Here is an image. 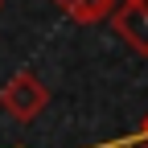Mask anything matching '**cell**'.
<instances>
[{
    "label": "cell",
    "mask_w": 148,
    "mask_h": 148,
    "mask_svg": "<svg viewBox=\"0 0 148 148\" xmlns=\"http://www.w3.org/2000/svg\"><path fill=\"white\" fill-rule=\"evenodd\" d=\"M49 107V86L37 78L33 70H16L12 78L0 86V111H8L16 123H33Z\"/></svg>",
    "instance_id": "cell-1"
},
{
    "label": "cell",
    "mask_w": 148,
    "mask_h": 148,
    "mask_svg": "<svg viewBox=\"0 0 148 148\" xmlns=\"http://www.w3.org/2000/svg\"><path fill=\"white\" fill-rule=\"evenodd\" d=\"M111 29H115L140 58H148V8L144 4H119L115 16H111Z\"/></svg>",
    "instance_id": "cell-2"
},
{
    "label": "cell",
    "mask_w": 148,
    "mask_h": 148,
    "mask_svg": "<svg viewBox=\"0 0 148 148\" xmlns=\"http://www.w3.org/2000/svg\"><path fill=\"white\" fill-rule=\"evenodd\" d=\"M119 8V0H74L66 8V16L74 25H99V21H111Z\"/></svg>",
    "instance_id": "cell-3"
},
{
    "label": "cell",
    "mask_w": 148,
    "mask_h": 148,
    "mask_svg": "<svg viewBox=\"0 0 148 148\" xmlns=\"http://www.w3.org/2000/svg\"><path fill=\"white\" fill-rule=\"evenodd\" d=\"M132 136H136V140L148 148V115H144V123H140V132H132Z\"/></svg>",
    "instance_id": "cell-4"
},
{
    "label": "cell",
    "mask_w": 148,
    "mask_h": 148,
    "mask_svg": "<svg viewBox=\"0 0 148 148\" xmlns=\"http://www.w3.org/2000/svg\"><path fill=\"white\" fill-rule=\"evenodd\" d=\"M53 4H58V8H62V12H66V8H70V4H74V0H53Z\"/></svg>",
    "instance_id": "cell-5"
},
{
    "label": "cell",
    "mask_w": 148,
    "mask_h": 148,
    "mask_svg": "<svg viewBox=\"0 0 148 148\" xmlns=\"http://www.w3.org/2000/svg\"><path fill=\"white\" fill-rule=\"evenodd\" d=\"M119 4H144V8H148V0H119Z\"/></svg>",
    "instance_id": "cell-6"
},
{
    "label": "cell",
    "mask_w": 148,
    "mask_h": 148,
    "mask_svg": "<svg viewBox=\"0 0 148 148\" xmlns=\"http://www.w3.org/2000/svg\"><path fill=\"white\" fill-rule=\"evenodd\" d=\"M0 8H4V0H0Z\"/></svg>",
    "instance_id": "cell-7"
},
{
    "label": "cell",
    "mask_w": 148,
    "mask_h": 148,
    "mask_svg": "<svg viewBox=\"0 0 148 148\" xmlns=\"http://www.w3.org/2000/svg\"><path fill=\"white\" fill-rule=\"evenodd\" d=\"M16 148H25V144H16Z\"/></svg>",
    "instance_id": "cell-8"
}]
</instances>
